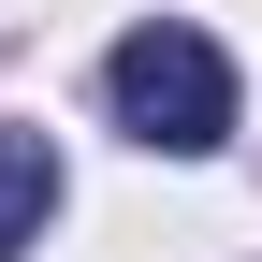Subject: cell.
I'll return each mask as SVG.
<instances>
[{
  "label": "cell",
  "mask_w": 262,
  "mask_h": 262,
  "mask_svg": "<svg viewBox=\"0 0 262 262\" xmlns=\"http://www.w3.org/2000/svg\"><path fill=\"white\" fill-rule=\"evenodd\" d=\"M102 102H117V131H131V146H160V160H204V146H233V58H219L204 29L146 15V29L102 58Z\"/></svg>",
  "instance_id": "6da1fadb"
},
{
  "label": "cell",
  "mask_w": 262,
  "mask_h": 262,
  "mask_svg": "<svg viewBox=\"0 0 262 262\" xmlns=\"http://www.w3.org/2000/svg\"><path fill=\"white\" fill-rule=\"evenodd\" d=\"M44 219H58V146L44 131H0V262L44 233Z\"/></svg>",
  "instance_id": "7a4b0ae2"
}]
</instances>
